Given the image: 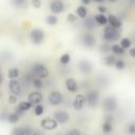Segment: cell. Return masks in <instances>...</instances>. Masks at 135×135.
<instances>
[{
  "instance_id": "1",
  "label": "cell",
  "mask_w": 135,
  "mask_h": 135,
  "mask_svg": "<svg viewBox=\"0 0 135 135\" xmlns=\"http://www.w3.org/2000/svg\"><path fill=\"white\" fill-rule=\"evenodd\" d=\"M103 38L105 41H109V42H113V41H116L118 40L119 38V33L117 31L116 27H113L112 25H108L104 27L103 30Z\"/></svg>"
},
{
  "instance_id": "2",
  "label": "cell",
  "mask_w": 135,
  "mask_h": 135,
  "mask_svg": "<svg viewBox=\"0 0 135 135\" xmlns=\"http://www.w3.org/2000/svg\"><path fill=\"white\" fill-rule=\"evenodd\" d=\"M44 32L41 31L40 28H34L31 31L30 33V38H31V41L34 43V44H41L44 40Z\"/></svg>"
},
{
  "instance_id": "3",
  "label": "cell",
  "mask_w": 135,
  "mask_h": 135,
  "mask_svg": "<svg viewBox=\"0 0 135 135\" xmlns=\"http://www.w3.org/2000/svg\"><path fill=\"white\" fill-rule=\"evenodd\" d=\"M32 72H33V74L36 77L41 78V79H44V78H46L49 76V70H47V68L45 65H43V64H40V63L35 64L33 66V69H32Z\"/></svg>"
},
{
  "instance_id": "4",
  "label": "cell",
  "mask_w": 135,
  "mask_h": 135,
  "mask_svg": "<svg viewBox=\"0 0 135 135\" xmlns=\"http://www.w3.org/2000/svg\"><path fill=\"white\" fill-rule=\"evenodd\" d=\"M85 97H86V102L90 107H96L99 101V92L97 90L89 91Z\"/></svg>"
},
{
  "instance_id": "5",
  "label": "cell",
  "mask_w": 135,
  "mask_h": 135,
  "mask_svg": "<svg viewBox=\"0 0 135 135\" xmlns=\"http://www.w3.org/2000/svg\"><path fill=\"white\" fill-rule=\"evenodd\" d=\"M47 100H49V102L52 105H58V104L62 103V101H63V95L60 92H58V91H53V92L50 93Z\"/></svg>"
},
{
  "instance_id": "6",
  "label": "cell",
  "mask_w": 135,
  "mask_h": 135,
  "mask_svg": "<svg viewBox=\"0 0 135 135\" xmlns=\"http://www.w3.org/2000/svg\"><path fill=\"white\" fill-rule=\"evenodd\" d=\"M8 88H9V91L12 94H15V95H20L22 93V86H21V83L19 80L16 79H11L8 81Z\"/></svg>"
},
{
  "instance_id": "7",
  "label": "cell",
  "mask_w": 135,
  "mask_h": 135,
  "mask_svg": "<svg viewBox=\"0 0 135 135\" xmlns=\"http://www.w3.org/2000/svg\"><path fill=\"white\" fill-rule=\"evenodd\" d=\"M85 102H86V97L82 94H77L73 100V108L77 111H80L83 109Z\"/></svg>"
},
{
  "instance_id": "8",
  "label": "cell",
  "mask_w": 135,
  "mask_h": 135,
  "mask_svg": "<svg viewBox=\"0 0 135 135\" xmlns=\"http://www.w3.org/2000/svg\"><path fill=\"white\" fill-rule=\"evenodd\" d=\"M81 43H82L83 46H85V47H92V46L95 45L96 39H95V37H94L93 34H91V33H85V34H83L82 37H81Z\"/></svg>"
},
{
  "instance_id": "9",
  "label": "cell",
  "mask_w": 135,
  "mask_h": 135,
  "mask_svg": "<svg viewBox=\"0 0 135 135\" xmlns=\"http://www.w3.org/2000/svg\"><path fill=\"white\" fill-rule=\"evenodd\" d=\"M102 104H103V109H104L105 111L112 112V111H114V110L117 108V100H116L114 97L109 96V97H107V98L103 100Z\"/></svg>"
},
{
  "instance_id": "10",
  "label": "cell",
  "mask_w": 135,
  "mask_h": 135,
  "mask_svg": "<svg viewBox=\"0 0 135 135\" xmlns=\"http://www.w3.org/2000/svg\"><path fill=\"white\" fill-rule=\"evenodd\" d=\"M41 127L45 130H54L58 126V121L55 118H44L40 122Z\"/></svg>"
},
{
  "instance_id": "11",
  "label": "cell",
  "mask_w": 135,
  "mask_h": 135,
  "mask_svg": "<svg viewBox=\"0 0 135 135\" xmlns=\"http://www.w3.org/2000/svg\"><path fill=\"white\" fill-rule=\"evenodd\" d=\"M64 84H65L66 90H68L70 93H76V92L78 91V84H77L76 80H75L74 78H72V77L66 78Z\"/></svg>"
},
{
  "instance_id": "12",
  "label": "cell",
  "mask_w": 135,
  "mask_h": 135,
  "mask_svg": "<svg viewBox=\"0 0 135 135\" xmlns=\"http://www.w3.org/2000/svg\"><path fill=\"white\" fill-rule=\"evenodd\" d=\"M42 94L38 91H34V92H31L27 96V99L30 102H32L33 104H38L42 101Z\"/></svg>"
},
{
  "instance_id": "13",
  "label": "cell",
  "mask_w": 135,
  "mask_h": 135,
  "mask_svg": "<svg viewBox=\"0 0 135 135\" xmlns=\"http://www.w3.org/2000/svg\"><path fill=\"white\" fill-rule=\"evenodd\" d=\"M54 118L58 121V123L63 124V123H65L70 119V115L65 111H57L54 114Z\"/></svg>"
},
{
  "instance_id": "14",
  "label": "cell",
  "mask_w": 135,
  "mask_h": 135,
  "mask_svg": "<svg viewBox=\"0 0 135 135\" xmlns=\"http://www.w3.org/2000/svg\"><path fill=\"white\" fill-rule=\"evenodd\" d=\"M64 9V3L60 0H54L51 3V11L54 14H60Z\"/></svg>"
},
{
  "instance_id": "15",
  "label": "cell",
  "mask_w": 135,
  "mask_h": 135,
  "mask_svg": "<svg viewBox=\"0 0 135 135\" xmlns=\"http://www.w3.org/2000/svg\"><path fill=\"white\" fill-rule=\"evenodd\" d=\"M78 66H79V70H80V72H82V73H85V74L90 73V72L92 71V69H93L92 64H91L89 61H86V60H81V61H79V64H78Z\"/></svg>"
},
{
  "instance_id": "16",
  "label": "cell",
  "mask_w": 135,
  "mask_h": 135,
  "mask_svg": "<svg viewBox=\"0 0 135 135\" xmlns=\"http://www.w3.org/2000/svg\"><path fill=\"white\" fill-rule=\"evenodd\" d=\"M108 20H109V24L112 25L113 27H116V28H119L121 26V21L114 15H109L108 16Z\"/></svg>"
},
{
  "instance_id": "17",
  "label": "cell",
  "mask_w": 135,
  "mask_h": 135,
  "mask_svg": "<svg viewBox=\"0 0 135 135\" xmlns=\"http://www.w3.org/2000/svg\"><path fill=\"white\" fill-rule=\"evenodd\" d=\"M94 20L96 21V23L97 24H99V25H105V24H108L109 23V20H108V17H105L104 16V14H97V15H95V17H94Z\"/></svg>"
},
{
  "instance_id": "18",
  "label": "cell",
  "mask_w": 135,
  "mask_h": 135,
  "mask_svg": "<svg viewBox=\"0 0 135 135\" xmlns=\"http://www.w3.org/2000/svg\"><path fill=\"white\" fill-rule=\"evenodd\" d=\"M76 14H77V16L79 18L84 19L86 17V15H88V9H86V7L84 5H80V6H78L76 8Z\"/></svg>"
},
{
  "instance_id": "19",
  "label": "cell",
  "mask_w": 135,
  "mask_h": 135,
  "mask_svg": "<svg viewBox=\"0 0 135 135\" xmlns=\"http://www.w3.org/2000/svg\"><path fill=\"white\" fill-rule=\"evenodd\" d=\"M32 107H33V103H32V102H30L28 100H27V101H20V102H19V104H18V109H19L21 112L28 111Z\"/></svg>"
},
{
  "instance_id": "20",
  "label": "cell",
  "mask_w": 135,
  "mask_h": 135,
  "mask_svg": "<svg viewBox=\"0 0 135 135\" xmlns=\"http://www.w3.org/2000/svg\"><path fill=\"white\" fill-rule=\"evenodd\" d=\"M19 74H20V71L19 69L17 68H12L7 71V78L9 79H16L19 77Z\"/></svg>"
},
{
  "instance_id": "21",
  "label": "cell",
  "mask_w": 135,
  "mask_h": 135,
  "mask_svg": "<svg viewBox=\"0 0 135 135\" xmlns=\"http://www.w3.org/2000/svg\"><path fill=\"white\" fill-rule=\"evenodd\" d=\"M111 50L114 54L116 55H123L124 54V49L120 45V44H113L111 46Z\"/></svg>"
},
{
  "instance_id": "22",
  "label": "cell",
  "mask_w": 135,
  "mask_h": 135,
  "mask_svg": "<svg viewBox=\"0 0 135 135\" xmlns=\"http://www.w3.org/2000/svg\"><path fill=\"white\" fill-rule=\"evenodd\" d=\"M59 61H60V63H61L62 65L69 64L70 61H71V55H70L69 53H65V54L61 55V57L59 58Z\"/></svg>"
},
{
  "instance_id": "23",
  "label": "cell",
  "mask_w": 135,
  "mask_h": 135,
  "mask_svg": "<svg viewBox=\"0 0 135 135\" xmlns=\"http://www.w3.org/2000/svg\"><path fill=\"white\" fill-rule=\"evenodd\" d=\"M45 22H46V24H49V25H55V24H57V22H58V18H57L55 15H49V16L45 18Z\"/></svg>"
},
{
  "instance_id": "24",
  "label": "cell",
  "mask_w": 135,
  "mask_h": 135,
  "mask_svg": "<svg viewBox=\"0 0 135 135\" xmlns=\"http://www.w3.org/2000/svg\"><path fill=\"white\" fill-rule=\"evenodd\" d=\"M95 20L93 21V19L92 18H88L84 22H83V25H84V27L86 28V30H89V31H91V30H93L94 27H95Z\"/></svg>"
},
{
  "instance_id": "25",
  "label": "cell",
  "mask_w": 135,
  "mask_h": 135,
  "mask_svg": "<svg viewBox=\"0 0 135 135\" xmlns=\"http://www.w3.org/2000/svg\"><path fill=\"white\" fill-rule=\"evenodd\" d=\"M115 62H116V59H115V57H114L113 55H109V56H107V57L104 58V63H105V65H108V66L115 65Z\"/></svg>"
},
{
  "instance_id": "26",
  "label": "cell",
  "mask_w": 135,
  "mask_h": 135,
  "mask_svg": "<svg viewBox=\"0 0 135 135\" xmlns=\"http://www.w3.org/2000/svg\"><path fill=\"white\" fill-rule=\"evenodd\" d=\"M43 112H44V108H43L42 104H39L38 103V104L35 105V108H34V114L36 116H41L43 114Z\"/></svg>"
},
{
  "instance_id": "27",
  "label": "cell",
  "mask_w": 135,
  "mask_h": 135,
  "mask_svg": "<svg viewBox=\"0 0 135 135\" xmlns=\"http://www.w3.org/2000/svg\"><path fill=\"white\" fill-rule=\"evenodd\" d=\"M7 120H8L9 123H13V124L14 123H17L19 121V114H16V113L9 114L8 117H7Z\"/></svg>"
},
{
  "instance_id": "28",
  "label": "cell",
  "mask_w": 135,
  "mask_h": 135,
  "mask_svg": "<svg viewBox=\"0 0 135 135\" xmlns=\"http://www.w3.org/2000/svg\"><path fill=\"white\" fill-rule=\"evenodd\" d=\"M112 129H113V127H112V123H111V121H104L103 122V124H102V132L103 133H110V132H112Z\"/></svg>"
},
{
  "instance_id": "29",
  "label": "cell",
  "mask_w": 135,
  "mask_h": 135,
  "mask_svg": "<svg viewBox=\"0 0 135 135\" xmlns=\"http://www.w3.org/2000/svg\"><path fill=\"white\" fill-rule=\"evenodd\" d=\"M32 83H33V85H34L36 89H38V90H40V89L43 86V83H42L41 78H38V77L33 78V79H32Z\"/></svg>"
},
{
  "instance_id": "30",
  "label": "cell",
  "mask_w": 135,
  "mask_h": 135,
  "mask_svg": "<svg viewBox=\"0 0 135 135\" xmlns=\"http://www.w3.org/2000/svg\"><path fill=\"white\" fill-rule=\"evenodd\" d=\"M120 45L126 50V49H129L130 46H131V40L129 39V38H122L121 39V41H120Z\"/></svg>"
},
{
  "instance_id": "31",
  "label": "cell",
  "mask_w": 135,
  "mask_h": 135,
  "mask_svg": "<svg viewBox=\"0 0 135 135\" xmlns=\"http://www.w3.org/2000/svg\"><path fill=\"white\" fill-rule=\"evenodd\" d=\"M114 66H115L117 70H123L124 66H126V63H124L123 60H121V59H117L116 62H115V65H114Z\"/></svg>"
},
{
  "instance_id": "32",
  "label": "cell",
  "mask_w": 135,
  "mask_h": 135,
  "mask_svg": "<svg viewBox=\"0 0 135 135\" xmlns=\"http://www.w3.org/2000/svg\"><path fill=\"white\" fill-rule=\"evenodd\" d=\"M11 135H25L23 128H14Z\"/></svg>"
},
{
  "instance_id": "33",
  "label": "cell",
  "mask_w": 135,
  "mask_h": 135,
  "mask_svg": "<svg viewBox=\"0 0 135 135\" xmlns=\"http://www.w3.org/2000/svg\"><path fill=\"white\" fill-rule=\"evenodd\" d=\"M66 20H68L69 22L73 23V22L77 21V17H76V15H75V14H73V13H70V14L68 15V17H66Z\"/></svg>"
},
{
  "instance_id": "34",
  "label": "cell",
  "mask_w": 135,
  "mask_h": 135,
  "mask_svg": "<svg viewBox=\"0 0 135 135\" xmlns=\"http://www.w3.org/2000/svg\"><path fill=\"white\" fill-rule=\"evenodd\" d=\"M128 133L130 135H135V123H130L128 126Z\"/></svg>"
},
{
  "instance_id": "35",
  "label": "cell",
  "mask_w": 135,
  "mask_h": 135,
  "mask_svg": "<svg viewBox=\"0 0 135 135\" xmlns=\"http://www.w3.org/2000/svg\"><path fill=\"white\" fill-rule=\"evenodd\" d=\"M17 100H18V97H17V95H15V94H12V95H9V96H8V102H9L11 104H14V103H16V102H17Z\"/></svg>"
},
{
  "instance_id": "36",
  "label": "cell",
  "mask_w": 135,
  "mask_h": 135,
  "mask_svg": "<svg viewBox=\"0 0 135 135\" xmlns=\"http://www.w3.org/2000/svg\"><path fill=\"white\" fill-rule=\"evenodd\" d=\"M31 4L35 8H40L41 7V0H32L31 1Z\"/></svg>"
},
{
  "instance_id": "37",
  "label": "cell",
  "mask_w": 135,
  "mask_h": 135,
  "mask_svg": "<svg viewBox=\"0 0 135 135\" xmlns=\"http://www.w3.org/2000/svg\"><path fill=\"white\" fill-rule=\"evenodd\" d=\"M64 135H81V133H80L79 130H77V129H73V130L68 131Z\"/></svg>"
},
{
  "instance_id": "38",
  "label": "cell",
  "mask_w": 135,
  "mask_h": 135,
  "mask_svg": "<svg viewBox=\"0 0 135 135\" xmlns=\"http://www.w3.org/2000/svg\"><path fill=\"white\" fill-rule=\"evenodd\" d=\"M97 8H98V12H99V13H101V14H103V13H105V12H107V8H105V6L99 5Z\"/></svg>"
},
{
  "instance_id": "39",
  "label": "cell",
  "mask_w": 135,
  "mask_h": 135,
  "mask_svg": "<svg viewBox=\"0 0 135 135\" xmlns=\"http://www.w3.org/2000/svg\"><path fill=\"white\" fill-rule=\"evenodd\" d=\"M129 55H130L131 57L135 58V47H132V49H130V51H129Z\"/></svg>"
},
{
  "instance_id": "40",
  "label": "cell",
  "mask_w": 135,
  "mask_h": 135,
  "mask_svg": "<svg viewBox=\"0 0 135 135\" xmlns=\"http://www.w3.org/2000/svg\"><path fill=\"white\" fill-rule=\"evenodd\" d=\"M90 2H91V0H81V3H82V4H84V5L90 4Z\"/></svg>"
},
{
  "instance_id": "41",
  "label": "cell",
  "mask_w": 135,
  "mask_h": 135,
  "mask_svg": "<svg viewBox=\"0 0 135 135\" xmlns=\"http://www.w3.org/2000/svg\"><path fill=\"white\" fill-rule=\"evenodd\" d=\"M94 1H95V2H98V3H100V2H102L103 0H94Z\"/></svg>"
},
{
  "instance_id": "42",
  "label": "cell",
  "mask_w": 135,
  "mask_h": 135,
  "mask_svg": "<svg viewBox=\"0 0 135 135\" xmlns=\"http://www.w3.org/2000/svg\"><path fill=\"white\" fill-rule=\"evenodd\" d=\"M17 1H19V2H22V1H23V0H17Z\"/></svg>"
},
{
  "instance_id": "43",
  "label": "cell",
  "mask_w": 135,
  "mask_h": 135,
  "mask_svg": "<svg viewBox=\"0 0 135 135\" xmlns=\"http://www.w3.org/2000/svg\"><path fill=\"white\" fill-rule=\"evenodd\" d=\"M110 1H116V0H110Z\"/></svg>"
}]
</instances>
